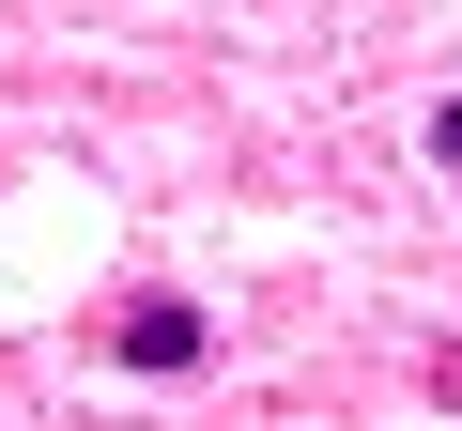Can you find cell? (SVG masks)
I'll return each mask as SVG.
<instances>
[{"label": "cell", "instance_id": "6da1fadb", "mask_svg": "<svg viewBox=\"0 0 462 431\" xmlns=\"http://www.w3.org/2000/svg\"><path fill=\"white\" fill-rule=\"evenodd\" d=\"M200 354H216V324L185 293H124L108 308V370H200Z\"/></svg>", "mask_w": 462, "mask_h": 431}, {"label": "cell", "instance_id": "7a4b0ae2", "mask_svg": "<svg viewBox=\"0 0 462 431\" xmlns=\"http://www.w3.org/2000/svg\"><path fill=\"white\" fill-rule=\"evenodd\" d=\"M431 170H462V108H431Z\"/></svg>", "mask_w": 462, "mask_h": 431}, {"label": "cell", "instance_id": "3957f363", "mask_svg": "<svg viewBox=\"0 0 462 431\" xmlns=\"http://www.w3.org/2000/svg\"><path fill=\"white\" fill-rule=\"evenodd\" d=\"M431 400H462V354H431Z\"/></svg>", "mask_w": 462, "mask_h": 431}]
</instances>
